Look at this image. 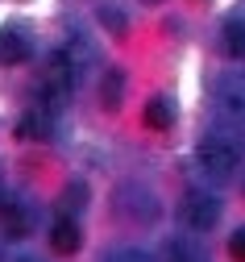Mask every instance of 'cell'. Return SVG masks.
<instances>
[{"label":"cell","instance_id":"6da1fadb","mask_svg":"<svg viewBox=\"0 0 245 262\" xmlns=\"http://www.w3.org/2000/svg\"><path fill=\"white\" fill-rule=\"evenodd\" d=\"M195 158H199V171H204L208 179L225 183V179H233V175H237L245 150H241V142H237V138H229V134H208V138L199 142Z\"/></svg>","mask_w":245,"mask_h":262},{"label":"cell","instance_id":"7a4b0ae2","mask_svg":"<svg viewBox=\"0 0 245 262\" xmlns=\"http://www.w3.org/2000/svg\"><path fill=\"white\" fill-rule=\"evenodd\" d=\"M179 216H183V225L191 233H208V229L220 221V200L212 191H187L179 200Z\"/></svg>","mask_w":245,"mask_h":262},{"label":"cell","instance_id":"3957f363","mask_svg":"<svg viewBox=\"0 0 245 262\" xmlns=\"http://www.w3.org/2000/svg\"><path fill=\"white\" fill-rule=\"evenodd\" d=\"M117 212H121L129 225H154V216H158V200H154L146 187L125 183V187L117 191Z\"/></svg>","mask_w":245,"mask_h":262},{"label":"cell","instance_id":"277c9868","mask_svg":"<svg viewBox=\"0 0 245 262\" xmlns=\"http://www.w3.org/2000/svg\"><path fill=\"white\" fill-rule=\"evenodd\" d=\"M216 108H220V117L245 125V75H229V79L220 83V92H216Z\"/></svg>","mask_w":245,"mask_h":262},{"label":"cell","instance_id":"5b68a950","mask_svg":"<svg viewBox=\"0 0 245 262\" xmlns=\"http://www.w3.org/2000/svg\"><path fill=\"white\" fill-rule=\"evenodd\" d=\"M0 229H5V237H13V242L29 237L33 233V208L21 204V200H9L5 208H0Z\"/></svg>","mask_w":245,"mask_h":262},{"label":"cell","instance_id":"8992f818","mask_svg":"<svg viewBox=\"0 0 245 262\" xmlns=\"http://www.w3.org/2000/svg\"><path fill=\"white\" fill-rule=\"evenodd\" d=\"M29 54H33V46L21 29H0V62L5 67H21V62H29Z\"/></svg>","mask_w":245,"mask_h":262},{"label":"cell","instance_id":"52a82bcc","mask_svg":"<svg viewBox=\"0 0 245 262\" xmlns=\"http://www.w3.org/2000/svg\"><path fill=\"white\" fill-rule=\"evenodd\" d=\"M50 246H54V254H75L83 246V233H79L75 216H58L50 225Z\"/></svg>","mask_w":245,"mask_h":262},{"label":"cell","instance_id":"ba28073f","mask_svg":"<svg viewBox=\"0 0 245 262\" xmlns=\"http://www.w3.org/2000/svg\"><path fill=\"white\" fill-rule=\"evenodd\" d=\"M121 100H125V71L121 67H104V75H100V104L104 108H121Z\"/></svg>","mask_w":245,"mask_h":262},{"label":"cell","instance_id":"9c48e42d","mask_svg":"<svg viewBox=\"0 0 245 262\" xmlns=\"http://www.w3.org/2000/svg\"><path fill=\"white\" fill-rule=\"evenodd\" d=\"M162 262H208V254H204V246L191 242V237H174V242H166Z\"/></svg>","mask_w":245,"mask_h":262},{"label":"cell","instance_id":"30bf717a","mask_svg":"<svg viewBox=\"0 0 245 262\" xmlns=\"http://www.w3.org/2000/svg\"><path fill=\"white\" fill-rule=\"evenodd\" d=\"M17 138L21 142H46L50 138V117L46 113H25L17 121Z\"/></svg>","mask_w":245,"mask_h":262},{"label":"cell","instance_id":"8fae6325","mask_svg":"<svg viewBox=\"0 0 245 262\" xmlns=\"http://www.w3.org/2000/svg\"><path fill=\"white\" fill-rule=\"evenodd\" d=\"M220 46H225L229 58H245V21H241V17H229V21H225Z\"/></svg>","mask_w":245,"mask_h":262},{"label":"cell","instance_id":"7c38bea8","mask_svg":"<svg viewBox=\"0 0 245 262\" xmlns=\"http://www.w3.org/2000/svg\"><path fill=\"white\" fill-rule=\"evenodd\" d=\"M142 121H146L150 129H170V121H174V108H170V100H166V96H154V100L142 108Z\"/></svg>","mask_w":245,"mask_h":262},{"label":"cell","instance_id":"4fadbf2b","mask_svg":"<svg viewBox=\"0 0 245 262\" xmlns=\"http://www.w3.org/2000/svg\"><path fill=\"white\" fill-rule=\"evenodd\" d=\"M96 17H100V25L108 29L113 38H125V29H129V21H125V13H121V9H113V5H100V13H96Z\"/></svg>","mask_w":245,"mask_h":262},{"label":"cell","instance_id":"5bb4252c","mask_svg":"<svg viewBox=\"0 0 245 262\" xmlns=\"http://www.w3.org/2000/svg\"><path fill=\"white\" fill-rule=\"evenodd\" d=\"M104 262H154L150 250H137V246H125V250H113Z\"/></svg>","mask_w":245,"mask_h":262},{"label":"cell","instance_id":"9a60e30c","mask_svg":"<svg viewBox=\"0 0 245 262\" xmlns=\"http://www.w3.org/2000/svg\"><path fill=\"white\" fill-rule=\"evenodd\" d=\"M62 204L71 208V212H79V208L87 204V187H83V183H71V187L62 191Z\"/></svg>","mask_w":245,"mask_h":262},{"label":"cell","instance_id":"2e32d148","mask_svg":"<svg viewBox=\"0 0 245 262\" xmlns=\"http://www.w3.org/2000/svg\"><path fill=\"white\" fill-rule=\"evenodd\" d=\"M229 258H237V262H245V229H237V233L229 237Z\"/></svg>","mask_w":245,"mask_h":262},{"label":"cell","instance_id":"e0dca14e","mask_svg":"<svg viewBox=\"0 0 245 262\" xmlns=\"http://www.w3.org/2000/svg\"><path fill=\"white\" fill-rule=\"evenodd\" d=\"M13 262H42V258H33V254H21V258H13Z\"/></svg>","mask_w":245,"mask_h":262},{"label":"cell","instance_id":"ac0fdd59","mask_svg":"<svg viewBox=\"0 0 245 262\" xmlns=\"http://www.w3.org/2000/svg\"><path fill=\"white\" fill-rule=\"evenodd\" d=\"M0 200H5V175H0Z\"/></svg>","mask_w":245,"mask_h":262},{"label":"cell","instance_id":"d6986e66","mask_svg":"<svg viewBox=\"0 0 245 262\" xmlns=\"http://www.w3.org/2000/svg\"><path fill=\"white\" fill-rule=\"evenodd\" d=\"M146 5H158V0H146Z\"/></svg>","mask_w":245,"mask_h":262}]
</instances>
